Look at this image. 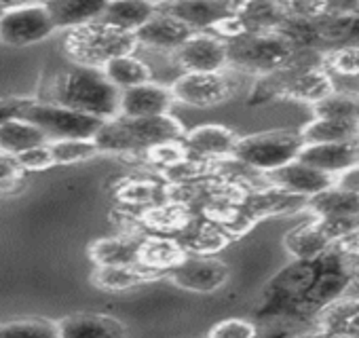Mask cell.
<instances>
[{
    "instance_id": "30bf717a",
    "label": "cell",
    "mask_w": 359,
    "mask_h": 338,
    "mask_svg": "<svg viewBox=\"0 0 359 338\" xmlns=\"http://www.w3.org/2000/svg\"><path fill=\"white\" fill-rule=\"evenodd\" d=\"M171 55L173 62L184 72L229 70V45L210 30L193 32Z\"/></svg>"
},
{
    "instance_id": "44dd1931",
    "label": "cell",
    "mask_w": 359,
    "mask_h": 338,
    "mask_svg": "<svg viewBox=\"0 0 359 338\" xmlns=\"http://www.w3.org/2000/svg\"><path fill=\"white\" fill-rule=\"evenodd\" d=\"M140 222L150 231V233H161V235H180L184 233L189 227L195 224L193 210L189 203L169 199L161 205L148 208L140 212Z\"/></svg>"
},
{
    "instance_id": "5b68a950",
    "label": "cell",
    "mask_w": 359,
    "mask_h": 338,
    "mask_svg": "<svg viewBox=\"0 0 359 338\" xmlns=\"http://www.w3.org/2000/svg\"><path fill=\"white\" fill-rule=\"evenodd\" d=\"M304 140L298 129H271L239 135L231 156L264 176L273 169H279L281 165L298 158Z\"/></svg>"
},
{
    "instance_id": "1f68e13d",
    "label": "cell",
    "mask_w": 359,
    "mask_h": 338,
    "mask_svg": "<svg viewBox=\"0 0 359 338\" xmlns=\"http://www.w3.org/2000/svg\"><path fill=\"white\" fill-rule=\"evenodd\" d=\"M49 150H51L55 165H76V163H85L102 154L93 137L49 140Z\"/></svg>"
},
{
    "instance_id": "836d02e7",
    "label": "cell",
    "mask_w": 359,
    "mask_h": 338,
    "mask_svg": "<svg viewBox=\"0 0 359 338\" xmlns=\"http://www.w3.org/2000/svg\"><path fill=\"white\" fill-rule=\"evenodd\" d=\"M321 66L332 76L359 79V45H338L330 51H323Z\"/></svg>"
},
{
    "instance_id": "277c9868",
    "label": "cell",
    "mask_w": 359,
    "mask_h": 338,
    "mask_svg": "<svg viewBox=\"0 0 359 338\" xmlns=\"http://www.w3.org/2000/svg\"><path fill=\"white\" fill-rule=\"evenodd\" d=\"M229 45V70L262 76L290 62L298 49L281 30L277 32H248Z\"/></svg>"
},
{
    "instance_id": "d590c367",
    "label": "cell",
    "mask_w": 359,
    "mask_h": 338,
    "mask_svg": "<svg viewBox=\"0 0 359 338\" xmlns=\"http://www.w3.org/2000/svg\"><path fill=\"white\" fill-rule=\"evenodd\" d=\"M150 165L158 167V169H165L169 165H173L175 161L184 158L187 156V150L182 146L180 140H173V142H161L152 148H148L144 154H142Z\"/></svg>"
},
{
    "instance_id": "52a82bcc",
    "label": "cell",
    "mask_w": 359,
    "mask_h": 338,
    "mask_svg": "<svg viewBox=\"0 0 359 338\" xmlns=\"http://www.w3.org/2000/svg\"><path fill=\"white\" fill-rule=\"evenodd\" d=\"M22 116L32 121L36 127H41L49 140L93 137L104 123V119L79 112L74 108H68L49 100H32Z\"/></svg>"
},
{
    "instance_id": "f6af8a7d",
    "label": "cell",
    "mask_w": 359,
    "mask_h": 338,
    "mask_svg": "<svg viewBox=\"0 0 359 338\" xmlns=\"http://www.w3.org/2000/svg\"><path fill=\"white\" fill-rule=\"evenodd\" d=\"M220 3L229 13H237L239 9H243L250 3V0H220Z\"/></svg>"
},
{
    "instance_id": "d4e9b609",
    "label": "cell",
    "mask_w": 359,
    "mask_h": 338,
    "mask_svg": "<svg viewBox=\"0 0 359 338\" xmlns=\"http://www.w3.org/2000/svg\"><path fill=\"white\" fill-rule=\"evenodd\" d=\"M161 273L150 271L142 264H116V266H100L91 273V283L104 292H127L142 283L158 279Z\"/></svg>"
},
{
    "instance_id": "f35d334b",
    "label": "cell",
    "mask_w": 359,
    "mask_h": 338,
    "mask_svg": "<svg viewBox=\"0 0 359 338\" xmlns=\"http://www.w3.org/2000/svg\"><path fill=\"white\" fill-rule=\"evenodd\" d=\"M15 161L22 167V172H45V169H51L55 165L51 150H49V142L20 152L15 156Z\"/></svg>"
},
{
    "instance_id": "4dcf8cb0",
    "label": "cell",
    "mask_w": 359,
    "mask_h": 338,
    "mask_svg": "<svg viewBox=\"0 0 359 338\" xmlns=\"http://www.w3.org/2000/svg\"><path fill=\"white\" fill-rule=\"evenodd\" d=\"M116 197L123 205L137 210V214L173 199L171 184H161L154 180H129L127 184L118 189Z\"/></svg>"
},
{
    "instance_id": "7a4b0ae2",
    "label": "cell",
    "mask_w": 359,
    "mask_h": 338,
    "mask_svg": "<svg viewBox=\"0 0 359 338\" xmlns=\"http://www.w3.org/2000/svg\"><path fill=\"white\" fill-rule=\"evenodd\" d=\"M49 102L108 121L118 116L121 91L106 79L102 68L72 64L53 81Z\"/></svg>"
},
{
    "instance_id": "2e32d148",
    "label": "cell",
    "mask_w": 359,
    "mask_h": 338,
    "mask_svg": "<svg viewBox=\"0 0 359 338\" xmlns=\"http://www.w3.org/2000/svg\"><path fill=\"white\" fill-rule=\"evenodd\" d=\"M129 327L104 313H72L57 319V338H121Z\"/></svg>"
},
{
    "instance_id": "c3c4849f",
    "label": "cell",
    "mask_w": 359,
    "mask_h": 338,
    "mask_svg": "<svg viewBox=\"0 0 359 338\" xmlns=\"http://www.w3.org/2000/svg\"><path fill=\"white\" fill-rule=\"evenodd\" d=\"M156 3H167V0H156Z\"/></svg>"
},
{
    "instance_id": "cb8c5ba5",
    "label": "cell",
    "mask_w": 359,
    "mask_h": 338,
    "mask_svg": "<svg viewBox=\"0 0 359 338\" xmlns=\"http://www.w3.org/2000/svg\"><path fill=\"white\" fill-rule=\"evenodd\" d=\"M156 13H158L156 0H108L100 22L133 34Z\"/></svg>"
},
{
    "instance_id": "4316f807",
    "label": "cell",
    "mask_w": 359,
    "mask_h": 338,
    "mask_svg": "<svg viewBox=\"0 0 359 338\" xmlns=\"http://www.w3.org/2000/svg\"><path fill=\"white\" fill-rule=\"evenodd\" d=\"M47 142H49L47 133L24 116H15L0 123V152L3 154L18 156L20 152Z\"/></svg>"
},
{
    "instance_id": "e0dca14e",
    "label": "cell",
    "mask_w": 359,
    "mask_h": 338,
    "mask_svg": "<svg viewBox=\"0 0 359 338\" xmlns=\"http://www.w3.org/2000/svg\"><path fill=\"white\" fill-rule=\"evenodd\" d=\"M304 210L315 216V218H330V220H340L348 222L353 227H359V193L340 189V187H330L315 197L306 199Z\"/></svg>"
},
{
    "instance_id": "ba28073f",
    "label": "cell",
    "mask_w": 359,
    "mask_h": 338,
    "mask_svg": "<svg viewBox=\"0 0 359 338\" xmlns=\"http://www.w3.org/2000/svg\"><path fill=\"white\" fill-rule=\"evenodd\" d=\"M169 87H171L175 104H184V106L199 108V110L226 104L237 93V81L229 74V70L184 72Z\"/></svg>"
},
{
    "instance_id": "83f0119b",
    "label": "cell",
    "mask_w": 359,
    "mask_h": 338,
    "mask_svg": "<svg viewBox=\"0 0 359 338\" xmlns=\"http://www.w3.org/2000/svg\"><path fill=\"white\" fill-rule=\"evenodd\" d=\"M245 32H277L287 22L281 0H250L237 11Z\"/></svg>"
},
{
    "instance_id": "ab89813d",
    "label": "cell",
    "mask_w": 359,
    "mask_h": 338,
    "mask_svg": "<svg viewBox=\"0 0 359 338\" xmlns=\"http://www.w3.org/2000/svg\"><path fill=\"white\" fill-rule=\"evenodd\" d=\"M22 167L18 165L15 156L11 154H3L0 152V193L7 191L9 187H20L22 180Z\"/></svg>"
},
{
    "instance_id": "b9f144b4",
    "label": "cell",
    "mask_w": 359,
    "mask_h": 338,
    "mask_svg": "<svg viewBox=\"0 0 359 338\" xmlns=\"http://www.w3.org/2000/svg\"><path fill=\"white\" fill-rule=\"evenodd\" d=\"M34 97H20V95H7V97H0V123H5L9 119L22 116L24 110L30 106Z\"/></svg>"
},
{
    "instance_id": "8fae6325",
    "label": "cell",
    "mask_w": 359,
    "mask_h": 338,
    "mask_svg": "<svg viewBox=\"0 0 359 338\" xmlns=\"http://www.w3.org/2000/svg\"><path fill=\"white\" fill-rule=\"evenodd\" d=\"M264 180L285 193L298 195L302 199H311L317 193L334 187L336 176L321 172V169H317L300 158H294V161L281 165L279 169H273V172L264 174Z\"/></svg>"
},
{
    "instance_id": "d6a6232c",
    "label": "cell",
    "mask_w": 359,
    "mask_h": 338,
    "mask_svg": "<svg viewBox=\"0 0 359 338\" xmlns=\"http://www.w3.org/2000/svg\"><path fill=\"white\" fill-rule=\"evenodd\" d=\"M315 116H327V119H353L359 121V93L348 91H332L317 104H313Z\"/></svg>"
},
{
    "instance_id": "5bb4252c",
    "label": "cell",
    "mask_w": 359,
    "mask_h": 338,
    "mask_svg": "<svg viewBox=\"0 0 359 338\" xmlns=\"http://www.w3.org/2000/svg\"><path fill=\"white\" fill-rule=\"evenodd\" d=\"M313 334L359 338V296H340L317 311L311 319Z\"/></svg>"
},
{
    "instance_id": "d6986e66",
    "label": "cell",
    "mask_w": 359,
    "mask_h": 338,
    "mask_svg": "<svg viewBox=\"0 0 359 338\" xmlns=\"http://www.w3.org/2000/svg\"><path fill=\"white\" fill-rule=\"evenodd\" d=\"M334 237L325 229L321 218H311L309 222L292 229L283 237V248L296 260H315L334 248Z\"/></svg>"
},
{
    "instance_id": "f907efd6",
    "label": "cell",
    "mask_w": 359,
    "mask_h": 338,
    "mask_svg": "<svg viewBox=\"0 0 359 338\" xmlns=\"http://www.w3.org/2000/svg\"><path fill=\"white\" fill-rule=\"evenodd\" d=\"M357 281H359V273H357Z\"/></svg>"
},
{
    "instance_id": "9a60e30c",
    "label": "cell",
    "mask_w": 359,
    "mask_h": 338,
    "mask_svg": "<svg viewBox=\"0 0 359 338\" xmlns=\"http://www.w3.org/2000/svg\"><path fill=\"white\" fill-rule=\"evenodd\" d=\"M191 34H193V30L189 26H184L180 20H175L163 11L152 15L144 26H140L133 32L137 47H146V49H154V51H163V53H173Z\"/></svg>"
},
{
    "instance_id": "603a6c76",
    "label": "cell",
    "mask_w": 359,
    "mask_h": 338,
    "mask_svg": "<svg viewBox=\"0 0 359 338\" xmlns=\"http://www.w3.org/2000/svg\"><path fill=\"white\" fill-rule=\"evenodd\" d=\"M189 252L184 250L182 241L171 235L150 233L142 237L140 245V264L165 275L173 264H177Z\"/></svg>"
},
{
    "instance_id": "ffe728a7",
    "label": "cell",
    "mask_w": 359,
    "mask_h": 338,
    "mask_svg": "<svg viewBox=\"0 0 359 338\" xmlns=\"http://www.w3.org/2000/svg\"><path fill=\"white\" fill-rule=\"evenodd\" d=\"M300 161L327 172L332 176H338L344 169L357 163L355 152V140L353 142H321V144H304L300 154Z\"/></svg>"
},
{
    "instance_id": "7bdbcfd3",
    "label": "cell",
    "mask_w": 359,
    "mask_h": 338,
    "mask_svg": "<svg viewBox=\"0 0 359 338\" xmlns=\"http://www.w3.org/2000/svg\"><path fill=\"white\" fill-rule=\"evenodd\" d=\"M323 15L330 18L359 15V0H323Z\"/></svg>"
},
{
    "instance_id": "7c38bea8",
    "label": "cell",
    "mask_w": 359,
    "mask_h": 338,
    "mask_svg": "<svg viewBox=\"0 0 359 338\" xmlns=\"http://www.w3.org/2000/svg\"><path fill=\"white\" fill-rule=\"evenodd\" d=\"M237 140V131H233L226 125H199L191 131H184L180 142H182L187 150V156L205 163H216L233 154Z\"/></svg>"
},
{
    "instance_id": "7402d4cb",
    "label": "cell",
    "mask_w": 359,
    "mask_h": 338,
    "mask_svg": "<svg viewBox=\"0 0 359 338\" xmlns=\"http://www.w3.org/2000/svg\"><path fill=\"white\" fill-rule=\"evenodd\" d=\"M140 233H123L114 237L97 239L89 245V258L100 266H116V264H140Z\"/></svg>"
},
{
    "instance_id": "ac0fdd59",
    "label": "cell",
    "mask_w": 359,
    "mask_h": 338,
    "mask_svg": "<svg viewBox=\"0 0 359 338\" xmlns=\"http://www.w3.org/2000/svg\"><path fill=\"white\" fill-rule=\"evenodd\" d=\"M158 11L180 20L193 32L212 30L220 20L231 15L220 0H167L158 3Z\"/></svg>"
},
{
    "instance_id": "f1b7e54d",
    "label": "cell",
    "mask_w": 359,
    "mask_h": 338,
    "mask_svg": "<svg viewBox=\"0 0 359 338\" xmlns=\"http://www.w3.org/2000/svg\"><path fill=\"white\" fill-rule=\"evenodd\" d=\"M102 72L106 74V79L118 91L152 81V68L142 58H137L135 51L133 53H123V55H116V58L108 60L102 66Z\"/></svg>"
},
{
    "instance_id": "f546056e",
    "label": "cell",
    "mask_w": 359,
    "mask_h": 338,
    "mask_svg": "<svg viewBox=\"0 0 359 338\" xmlns=\"http://www.w3.org/2000/svg\"><path fill=\"white\" fill-rule=\"evenodd\" d=\"M304 144L321 142H353L359 135V121L353 119H327L315 116L304 127L298 129Z\"/></svg>"
},
{
    "instance_id": "74e56055",
    "label": "cell",
    "mask_w": 359,
    "mask_h": 338,
    "mask_svg": "<svg viewBox=\"0 0 359 338\" xmlns=\"http://www.w3.org/2000/svg\"><path fill=\"white\" fill-rule=\"evenodd\" d=\"M290 22H313L323 18V0H281Z\"/></svg>"
},
{
    "instance_id": "3957f363",
    "label": "cell",
    "mask_w": 359,
    "mask_h": 338,
    "mask_svg": "<svg viewBox=\"0 0 359 338\" xmlns=\"http://www.w3.org/2000/svg\"><path fill=\"white\" fill-rule=\"evenodd\" d=\"M64 51L72 64L102 68L116 55L137 51V41L131 32L116 30L97 20L66 30Z\"/></svg>"
},
{
    "instance_id": "bcb514c9",
    "label": "cell",
    "mask_w": 359,
    "mask_h": 338,
    "mask_svg": "<svg viewBox=\"0 0 359 338\" xmlns=\"http://www.w3.org/2000/svg\"><path fill=\"white\" fill-rule=\"evenodd\" d=\"M26 3H32V0H0V9L7 11V9H15L20 5H26Z\"/></svg>"
},
{
    "instance_id": "484cf974",
    "label": "cell",
    "mask_w": 359,
    "mask_h": 338,
    "mask_svg": "<svg viewBox=\"0 0 359 338\" xmlns=\"http://www.w3.org/2000/svg\"><path fill=\"white\" fill-rule=\"evenodd\" d=\"M51 18L60 32L97 22L108 5V0H45Z\"/></svg>"
},
{
    "instance_id": "60d3db41",
    "label": "cell",
    "mask_w": 359,
    "mask_h": 338,
    "mask_svg": "<svg viewBox=\"0 0 359 338\" xmlns=\"http://www.w3.org/2000/svg\"><path fill=\"white\" fill-rule=\"evenodd\" d=\"M210 32H214L216 36H220V39L226 41V43H231V41H235V39L248 34L245 28H243V24H241V20L237 18V13H231V15H226L224 20H220Z\"/></svg>"
},
{
    "instance_id": "4fadbf2b",
    "label": "cell",
    "mask_w": 359,
    "mask_h": 338,
    "mask_svg": "<svg viewBox=\"0 0 359 338\" xmlns=\"http://www.w3.org/2000/svg\"><path fill=\"white\" fill-rule=\"evenodd\" d=\"M175 100L171 93L169 85H161L154 81L129 87L121 91V102H118V116H158V114H169L173 108Z\"/></svg>"
},
{
    "instance_id": "9c48e42d",
    "label": "cell",
    "mask_w": 359,
    "mask_h": 338,
    "mask_svg": "<svg viewBox=\"0 0 359 338\" xmlns=\"http://www.w3.org/2000/svg\"><path fill=\"white\" fill-rule=\"evenodd\" d=\"M165 275L180 290L212 294L229 281L231 266L224 260L214 258L210 254H187Z\"/></svg>"
},
{
    "instance_id": "6da1fadb",
    "label": "cell",
    "mask_w": 359,
    "mask_h": 338,
    "mask_svg": "<svg viewBox=\"0 0 359 338\" xmlns=\"http://www.w3.org/2000/svg\"><path fill=\"white\" fill-rule=\"evenodd\" d=\"M184 127L171 112L158 116H114L102 123L93 135L100 152L137 156L161 142L182 140Z\"/></svg>"
},
{
    "instance_id": "8d00e7d4",
    "label": "cell",
    "mask_w": 359,
    "mask_h": 338,
    "mask_svg": "<svg viewBox=\"0 0 359 338\" xmlns=\"http://www.w3.org/2000/svg\"><path fill=\"white\" fill-rule=\"evenodd\" d=\"M258 332L260 330L254 321L241 319V317H231V319L218 321L208 334L212 338H254Z\"/></svg>"
},
{
    "instance_id": "681fc988",
    "label": "cell",
    "mask_w": 359,
    "mask_h": 338,
    "mask_svg": "<svg viewBox=\"0 0 359 338\" xmlns=\"http://www.w3.org/2000/svg\"><path fill=\"white\" fill-rule=\"evenodd\" d=\"M0 15H3V9H0Z\"/></svg>"
},
{
    "instance_id": "7dc6e473",
    "label": "cell",
    "mask_w": 359,
    "mask_h": 338,
    "mask_svg": "<svg viewBox=\"0 0 359 338\" xmlns=\"http://www.w3.org/2000/svg\"><path fill=\"white\" fill-rule=\"evenodd\" d=\"M355 152H357V163H359V135L355 137Z\"/></svg>"
},
{
    "instance_id": "e575fe53",
    "label": "cell",
    "mask_w": 359,
    "mask_h": 338,
    "mask_svg": "<svg viewBox=\"0 0 359 338\" xmlns=\"http://www.w3.org/2000/svg\"><path fill=\"white\" fill-rule=\"evenodd\" d=\"M0 336L57 338V321L47 317H20L0 323Z\"/></svg>"
},
{
    "instance_id": "ee69618b",
    "label": "cell",
    "mask_w": 359,
    "mask_h": 338,
    "mask_svg": "<svg viewBox=\"0 0 359 338\" xmlns=\"http://www.w3.org/2000/svg\"><path fill=\"white\" fill-rule=\"evenodd\" d=\"M334 184L340 187V189H348V191H357L359 193V163H355L348 169H344V172H340L336 176Z\"/></svg>"
},
{
    "instance_id": "8992f818",
    "label": "cell",
    "mask_w": 359,
    "mask_h": 338,
    "mask_svg": "<svg viewBox=\"0 0 359 338\" xmlns=\"http://www.w3.org/2000/svg\"><path fill=\"white\" fill-rule=\"evenodd\" d=\"M57 32L60 30L45 0H32L0 15V43L9 47L39 45Z\"/></svg>"
}]
</instances>
